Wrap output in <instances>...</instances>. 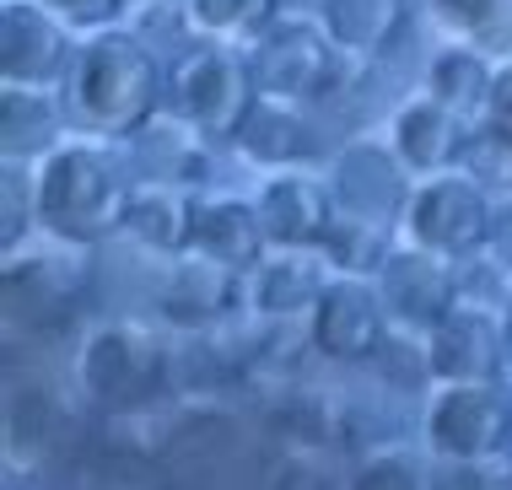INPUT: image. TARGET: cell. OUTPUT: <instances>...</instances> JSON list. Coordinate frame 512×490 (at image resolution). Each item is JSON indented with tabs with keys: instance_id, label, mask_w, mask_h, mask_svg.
I'll use <instances>...</instances> for the list:
<instances>
[{
	"instance_id": "cell-2",
	"label": "cell",
	"mask_w": 512,
	"mask_h": 490,
	"mask_svg": "<svg viewBox=\"0 0 512 490\" xmlns=\"http://www.w3.org/2000/svg\"><path fill=\"white\" fill-rule=\"evenodd\" d=\"M38 184V227H49L60 243H103L124 232L130 184L103 146L87 140H60L33 167Z\"/></svg>"
},
{
	"instance_id": "cell-8",
	"label": "cell",
	"mask_w": 512,
	"mask_h": 490,
	"mask_svg": "<svg viewBox=\"0 0 512 490\" xmlns=\"http://www.w3.org/2000/svg\"><path fill=\"white\" fill-rule=\"evenodd\" d=\"M329 194H335L340 216H362V221H378V227H394L410 205V167L399 162L394 146L351 140V146H340L335 167H329Z\"/></svg>"
},
{
	"instance_id": "cell-27",
	"label": "cell",
	"mask_w": 512,
	"mask_h": 490,
	"mask_svg": "<svg viewBox=\"0 0 512 490\" xmlns=\"http://www.w3.org/2000/svg\"><path fill=\"white\" fill-rule=\"evenodd\" d=\"M0 216H6L0 243H6V254H17L22 232L38 221V184H33V173H22L17 157H6V178H0Z\"/></svg>"
},
{
	"instance_id": "cell-4",
	"label": "cell",
	"mask_w": 512,
	"mask_h": 490,
	"mask_svg": "<svg viewBox=\"0 0 512 490\" xmlns=\"http://www.w3.org/2000/svg\"><path fill=\"white\" fill-rule=\"evenodd\" d=\"M340 44L324 33V22H297L275 17L265 33L248 44V65L265 97L281 103H318L324 92H335L340 76Z\"/></svg>"
},
{
	"instance_id": "cell-15",
	"label": "cell",
	"mask_w": 512,
	"mask_h": 490,
	"mask_svg": "<svg viewBox=\"0 0 512 490\" xmlns=\"http://www.w3.org/2000/svg\"><path fill=\"white\" fill-rule=\"evenodd\" d=\"M464 140H469V119L453 114L448 103H437L432 92L410 97L394 114V130H389V146L399 151V162L410 173H448V167H459Z\"/></svg>"
},
{
	"instance_id": "cell-6",
	"label": "cell",
	"mask_w": 512,
	"mask_h": 490,
	"mask_svg": "<svg viewBox=\"0 0 512 490\" xmlns=\"http://www.w3.org/2000/svg\"><path fill=\"white\" fill-rule=\"evenodd\" d=\"M426 442L442 458L480 464L512 442V399L496 383H448L426 404Z\"/></svg>"
},
{
	"instance_id": "cell-25",
	"label": "cell",
	"mask_w": 512,
	"mask_h": 490,
	"mask_svg": "<svg viewBox=\"0 0 512 490\" xmlns=\"http://www.w3.org/2000/svg\"><path fill=\"white\" fill-rule=\"evenodd\" d=\"M389 227H378V221H362V216H340L335 210V221H329V232H324V259L329 264H340L345 275H378V264L394 254L389 248V237H383Z\"/></svg>"
},
{
	"instance_id": "cell-22",
	"label": "cell",
	"mask_w": 512,
	"mask_h": 490,
	"mask_svg": "<svg viewBox=\"0 0 512 490\" xmlns=\"http://www.w3.org/2000/svg\"><path fill=\"white\" fill-rule=\"evenodd\" d=\"M6 307L11 318L27 313V324H44V318H65L71 313V286H65L60 264L54 259H17L6 254Z\"/></svg>"
},
{
	"instance_id": "cell-9",
	"label": "cell",
	"mask_w": 512,
	"mask_h": 490,
	"mask_svg": "<svg viewBox=\"0 0 512 490\" xmlns=\"http://www.w3.org/2000/svg\"><path fill=\"white\" fill-rule=\"evenodd\" d=\"M378 297L389 307V318H399V324H410V329H437L442 318L464 302L453 259H442L421 243L394 248V254L378 264Z\"/></svg>"
},
{
	"instance_id": "cell-13",
	"label": "cell",
	"mask_w": 512,
	"mask_h": 490,
	"mask_svg": "<svg viewBox=\"0 0 512 490\" xmlns=\"http://www.w3.org/2000/svg\"><path fill=\"white\" fill-rule=\"evenodd\" d=\"M76 377H81V388L103 404H141V399H151V388H157V350H146L124 329H103L81 345Z\"/></svg>"
},
{
	"instance_id": "cell-35",
	"label": "cell",
	"mask_w": 512,
	"mask_h": 490,
	"mask_svg": "<svg viewBox=\"0 0 512 490\" xmlns=\"http://www.w3.org/2000/svg\"><path fill=\"white\" fill-rule=\"evenodd\" d=\"M502 329H507V356H512V297H507V313H502Z\"/></svg>"
},
{
	"instance_id": "cell-36",
	"label": "cell",
	"mask_w": 512,
	"mask_h": 490,
	"mask_svg": "<svg viewBox=\"0 0 512 490\" xmlns=\"http://www.w3.org/2000/svg\"><path fill=\"white\" fill-rule=\"evenodd\" d=\"M141 6H162V0H141Z\"/></svg>"
},
{
	"instance_id": "cell-26",
	"label": "cell",
	"mask_w": 512,
	"mask_h": 490,
	"mask_svg": "<svg viewBox=\"0 0 512 490\" xmlns=\"http://www.w3.org/2000/svg\"><path fill=\"white\" fill-rule=\"evenodd\" d=\"M459 167L486 194L491 189L496 194H512V130H507V124H496V119H475V124H469Z\"/></svg>"
},
{
	"instance_id": "cell-5",
	"label": "cell",
	"mask_w": 512,
	"mask_h": 490,
	"mask_svg": "<svg viewBox=\"0 0 512 490\" xmlns=\"http://www.w3.org/2000/svg\"><path fill=\"white\" fill-rule=\"evenodd\" d=\"M399 227H405L410 243L432 248L442 259H469L491 237V194L464 167L426 173V184L410 189V205L399 216Z\"/></svg>"
},
{
	"instance_id": "cell-30",
	"label": "cell",
	"mask_w": 512,
	"mask_h": 490,
	"mask_svg": "<svg viewBox=\"0 0 512 490\" xmlns=\"http://www.w3.org/2000/svg\"><path fill=\"white\" fill-rule=\"evenodd\" d=\"M345 490H426V480L415 464H405V458H372V464H362L351 474Z\"/></svg>"
},
{
	"instance_id": "cell-7",
	"label": "cell",
	"mask_w": 512,
	"mask_h": 490,
	"mask_svg": "<svg viewBox=\"0 0 512 490\" xmlns=\"http://www.w3.org/2000/svg\"><path fill=\"white\" fill-rule=\"evenodd\" d=\"M76 27L54 17L44 0H6L0 6V76L6 87H44L60 92L65 70L76 60Z\"/></svg>"
},
{
	"instance_id": "cell-19",
	"label": "cell",
	"mask_w": 512,
	"mask_h": 490,
	"mask_svg": "<svg viewBox=\"0 0 512 490\" xmlns=\"http://www.w3.org/2000/svg\"><path fill=\"white\" fill-rule=\"evenodd\" d=\"M195 210L200 205L178 184H141V189H130L124 232L141 248H157V254H189V243H195Z\"/></svg>"
},
{
	"instance_id": "cell-14",
	"label": "cell",
	"mask_w": 512,
	"mask_h": 490,
	"mask_svg": "<svg viewBox=\"0 0 512 490\" xmlns=\"http://www.w3.org/2000/svg\"><path fill=\"white\" fill-rule=\"evenodd\" d=\"M254 210H259L265 237L275 248H318L329 221H335V194H329V184H318V178L281 173L254 194Z\"/></svg>"
},
{
	"instance_id": "cell-10",
	"label": "cell",
	"mask_w": 512,
	"mask_h": 490,
	"mask_svg": "<svg viewBox=\"0 0 512 490\" xmlns=\"http://www.w3.org/2000/svg\"><path fill=\"white\" fill-rule=\"evenodd\" d=\"M383 318L389 307L378 286H367L362 275H340L313 302V345L329 361H367L383 350Z\"/></svg>"
},
{
	"instance_id": "cell-29",
	"label": "cell",
	"mask_w": 512,
	"mask_h": 490,
	"mask_svg": "<svg viewBox=\"0 0 512 490\" xmlns=\"http://www.w3.org/2000/svg\"><path fill=\"white\" fill-rule=\"evenodd\" d=\"M426 6L453 33H486V27H496L512 11V0H426Z\"/></svg>"
},
{
	"instance_id": "cell-24",
	"label": "cell",
	"mask_w": 512,
	"mask_h": 490,
	"mask_svg": "<svg viewBox=\"0 0 512 490\" xmlns=\"http://www.w3.org/2000/svg\"><path fill=\"white\" fill-rule=\"evenodd\" d=\"M184 17L195 33L221 44H254L281 17V0H184Z\"/></svg>"
},
{
	"instance_id": "cell-1",
	"label": "cell",
	"mask_w": 512,
	"mask_h": 490,
	"mask_svg": "<svg viewBox=\"0 0 512 490\" xmlns=\"http://www.w3.org/2000/svg\"><path fill=\"white\" fill-rule=\"evenodd\" d=\"M168 92L157 54L124 27H98L76 44V60L60 81L65 124L81 135L130 140L157 119V103Z\"/></svg>"
},
{
	"instance_id": "cell-32",
	"label": "cell",
	"mask_w": 512,
	"mask_h": 490,
	"mask_svg": "<svg viewBox=\"0 0 512 490\" xmlns=\"http://www.w3.org/2000/svg\"><path fill=\"white\" fill-rule=\"evenodd\" d=\"M491 259L502 264V270H512V194L502 205H491V237H486Z\"/></svg>"
},
{
	"instance_id": "cell-18",
	"label": "cell",
	"mask_w": 512,
	"mask_h": 490,
	"mask_svg": "<svg viewBox=\"0 0 512 490\" xmlns=\"http://www.w3.org/2000/svg\"><path fill=\"white\" fill-rule=\"evenodd\" d=\"M189 248L232 264V270H254L265 259L270 237H265V221H259L254 200H205L195 210V243Z\"/></svg>"
},
{
	"instance_id": "cell-31",
	"label": "cell",
	"mask_w": 512,
	"mask_h": 490,
	"mask_svg": "<svg viewBox=\"0 0 512 490\" xmlns=\"http://www.w3.org/2000/svg\"><path fill=\"white\" fill-rule=\"evenodd\" d=\"M54 17H65L76 33H98V27H114V17L124 11V0H44Z\"/></svg>"
},
{
	"instance_id": "cell-16",
	"label": "cell",
	"mask_w": 512,
	"mask_h": 490,
	"mask_svg": "<svg viewBox=\"0 0 512 490\" xmlns=\"http://www.w3.org/2000/svg\"><path fill=\"white\" fill-rule=\"evenodd\" d=\"M318 22L345 54L372 60L389 54L410 27V0H318Z\"/></svg>"
},
{
	"instance_id": "cell-3",
	"label": "cell",
	"mask_w": 512,
	"mask_h": 490,
	"mask_svg": "<svg viewBox=\"0 0 512 490\" xmlns=\"http://www.w3.org/2000/svg\"><path fill=\"white\" fill-rule=\"evenodd\" d=\"M259 81H254V65L248 54H232V49H189L184 60L173 65L168 76V103L173 114L189 124L200 140H232L243 130L248 108L259 103Z\"/></svg>"
},
{
	"instance_id": "cell-23",
	"label": "cell",
	"mask_w": 512,
	"mask_h": 490,
	"mask_svg": "<svg viewBox=\"0 0 512 490\" xmlns=\"http://www.w3.org/2000/svg\"><path fill=\"white\" fill-rule=\"evenodd\" d=\"M491 76L496 70L480 60L475 49H442L432 70H426V92L437 103H448L453 114H464L469 124L486 119V97H491Z\"/></svg>"
},
{
	"instance_id": "cell-11",
	"label": "cell",
	"mask_w": 512,
	"mask_h": 490,
	"mask_svg": "<svg viewBox=\"0 0 512 490\" xmlns=\"http://www.w3.org/2000/svg\"><path fill=\"white\" fill-rule=\"evenodd\" d=\"M426 334H432V345H426V367H432V377H442V383H496V372H502V361H507L502 318L459 302L437 329H426Z\"/></svg>"
},
{
	"instance_id": "cell-33",
	"label": "cell",
	"mask_w": 512,
	"mask_h": 490,
	"mask_svg": "<svg viewBox=\"0 0 512 490\" xmlns=\"http://www.w3.org/2000/svg\"><path fill=\"white\" fill-rule=\"evenodd\" d=\"M486 119H496V124H507V130H512V65H502V70H496V76H491Z\"/></svg>"
},
{
	"instance_id": "cell-28",
	"label": "cell",
	"mask_w": 512,
	"mask_h": 490,
	"mask_svg": "<svg viewBox=\"0 0 512 490\" xmlns=\"http://www.w3.org/2000/svg\"><path fill=\"white\" fill-rule=\"evenodd\" d=\"M6 431H11V442H49V431H54V399H49V388H44V383H33V388H11Z\"/></svg>"
},
{
	"instance_id": "cell-21",
	"label": "cell",
	"mask_w": 512,
	"mask_h": 490,
	"mask_svg": "<svg viewBox=\"0 0 512 490\" xmlns=\"http://www.w3.org/2000/svg\"><path fill=\"white\" fill-rule=\"evenodd\" d=\"M329 280L313 270V259H302L292 248V259H259L254 270H248V302L259 307V313L270 318H286V313H302L318 302V291H324Z\"/></svg>"
},
{
	"instance_id": "cell-34",
	"label": "cell",
	"mask_w": 512,
	"mask_h": 490,
	"mask_svg": "<svg viewBox=\"0 0 512 490\" xmlns=\"http://www.w3.org/2000/svg\"><path fill=\"white\" fill-rule=\"evenodd\" d=\"M275 490H329V485L318 480L308 464H286L281 474H275Z\"/></svg>"
},
{
	"instance_id": "cell-20",
	"label": "cell",
	"mask_w": 512,
	"mask_h": 490,
	"mask_svg": "<svg viewBox=\"0 0 512 490\" xmlns=\"http://www.w3.org/2000/svg\"><path fill=\"white\" fill-rule=\"evenodd\" d=\"M65 130V108L60 92L44 87H6L0 92V140H6V157H44V151L60 146Z\"/></svg>"
},
{
	"instance_id": "cell-17",
	"label": "cell",
	"mask_w": 512,
	"mask_h": 490,
	"mask_svg": "<svg viewBox=\"0 0 512 490\" xmlns=\"http://www.w3.org/2000/svg\"><path fill=\"white\" fill-rule=\"evenodd\" d=\"M232 146L259 167H297L313 157V130L302 119V103H281V97H259L248 108L243 130L232 135Z\"/></svg>"
},
{
	"instance_id": "cell-12",
	"label": "cell",
	"mask_w": 512,
	"mask_h": 490,
	"mask_svg": "<svg viewBox=\"0 0 512 490\" xmlns=\"http://www.w3.org/2000/svg\"><path fill=\"white\" fill-rule=\"evenodd\" d=\"M238 297H243V270H232V264L200 254V248H189L178 264H168V275H162V286H157L162 318L178 324V329L216 324L221 313L238 307Z\"/></svg>"
}]
</instances>
